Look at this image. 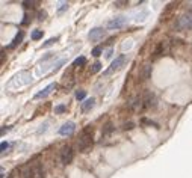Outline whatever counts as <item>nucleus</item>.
Listing matches in <instances>:
<instances>
[{
    "instance_id": "obj_29",
    "label": "nucleus",
    "mask_w": 192,
    "mask_h": 178,
    "mask_svg": "<svg viewBox=\"0 0 192 178\" xmlns=\"http://www.w3.org/2000/svg\"><path fill=\"white\" fill-rule=\"evenodd\" d=\"M27 23H29V15H24V20L21 21V24H23V26H26Z\"/></svg>"
},
{
    "instance_id": "obj_14",
    "label": "nucleus",
    "mask_w": 192,
    "mask_h": 178,
    "mask_svg": "<svg viewBox=\"0 0 192 178\" xmlns=\"http://www.w3.org/2000/svg\"><path fill=\"white\" fill-rule=\"evenodd\" d=\"M151 71H153V69H151V65H144V67H142V74H141L142 79H144V80L150 79V77H151Z\"/></svg>"
},
{
    "instance_id": "obj_12",
    "label": "nucleus",
    "mask_w": 192,
    "mask_h": 178,
    "mask_svg": "<svg viewBox=\"0 0 192 178\" xmlns=\"http://www.w3.org/2000/svg\"><path fill=\"white\" fill-rule=\"evenodd\" d=\"M165 43L163 41H160V43L156 45V48H154V51H153V54H154V58H157V56H162L163 54V51H165Z\"/></svg>"
},
{
    "instance_id": "obj_4",
    "label": "nucleus",
    "mask_w": 192,
    "mask_h": 178,
    "mask_svg": "<svg viewBox=\"0 0 192 178\" xmlns=\"http://www.w3.org/2000/svg\"><path fill=\"white\" fill-rule=\"evenodd\" d=\"M126 60H127V58H126V54H120V56H117L115 58V60L111 64V68L109 69H106L105 71V76H107V74H111V73H114V71H118L120 68L126 64Z\"/></svg>"
},
{
    "instance_id": "obj_18",
    "label": "nucleus",
    "mask_w": 192,
    "mask_h": 178,
    "mask_svg": "<svg viewBox=\"0 0 192 178\" xmlns=\"http://www.w3.org/2000/svg\"><path fill=\"white\" fill-rule=\"evenodd\" d=\"M43 30H34V32H32V39H34V41H38V39H41V38H43Z\"/></svg>"
},
{
    "instance_id": "obj_10",
    "label": "nucleus",
    "mask_w": 192,
    "mask_h": 178,
    "mask_svg": "<svg viewBox=\"0 0 192 178\" xmlns=\"http://www.w3.org/2000/svg\"><path fill=\"white\" fill-rule=\"evenodd\" d=\"M23 38H24V32H23V30H20V32L15 35V38L12 39V43H11V45H9V48H15L18 44H21Z\"/></svg>"
},
{
    "instance_id": "obj_17",
    "label": "nucleus",
    "mask_w": 192,
    "mask_h": 178,
    "mask_svg": "<svg viewBox=\"0 0 192 178\" xmlns=\"http://www.w3.org/2000/svg\"><path fill=\"white\" fill-rule=\"evenodd\" d=\"M64 112H67V106H65V104H59V106L54 107V113H56V115H61Z\"/></svg>"
},
{
    "instance_id": "obj_1",
    "label": "nucleus",
    "mask_w": 192,
    "mask_h": 178,
    "mask_svg": "<svg viewBox=\"0 0 192 178\" xmlns=\"http://www.w3.org/2000/svg\"><path fill=\"white\" fill-rule=\"evenodd\" d=\"M94 145V140H92V133H82V137L79 139L77 142V148L80 153H88L91 151Z\"/></svg>"
},
{
    "instance_id": "obj_25",
    "label": "nucleus",
    "mask_w": 192,
    "mask_h": 178,
    "mask_svg": "<svg viewBox=\"0 0 192 178\" xmlns=\"http://www.w3.org/2000/svg\"><path fill=\"white\" fill-rule=\"evenodd\" d=\"M133 127H135V124H133L132 121H129V122H124V124H122V130H132Z\"/></svg>"
},
{
    "instance_id": "obj_23",
    "label": "nucleus",
    "mask_w": 192,
    "mask_h": 178,
    "mask_svg": "<svg viewBox=\"0 0 192 178\" xmlns=\"http://www.w3.org/2000/svg\"><path fill=\"white\" fill-rule=\"evenodd\" d=\"M36 5V2H23V6L26 9H34Z\"/></svg>"
},
{
    "instance_id": "obj_8",
    "label": "nucleus",
    "mask_w": 192,
    "mask_h": 178,
    "mask_svg": "<svg viewBox=\"0 0 192 178\" xmlns=\"http://www.w3.org/2000/svg\"><path fill=\"white\" fill-rule=\"evenodd\" d=\"M142 101H144V107H145V109H150V107H154V106H156V98H154L153 94H150V92H147L144 95Z\"/></svg>"
},
{
    "instance_id": "obj_15",
    "label": "nucleus",
    "mask_w": 192,
    "mask_h": 178,
    "mask_svg": "<svg viewBox=\"0 0 192 178\" xmlns=\"http://www.w3.org/2000/svg\"><path fill=\"white\" fill-rule=\"evenodd\" d=\"M86 64V58L85 56H80V58H77V59L73 62V65H71V68H76V67H83Z\"/></svg>"
},
{
    "instance_id": "obj_7",
    "label": "nucleus",
    "mask_w": 192,
    "mask_h": 178,
    "mask_svg": "<svg viewBox=\"0 0 192 178\" xmlns=\"http://www.w3.org/2000/svg\"><path fill=\"white\" fill-rule=\"evenodd\" d=\"M76 130V124L74 122H65L61 128H59V135L61 136H70L74 133Z\"/></svg>"
},
{
    "instance_id": "obj_11",
    "label": "nucleus",
    "mask_w": 192,
    "mask_h": 178,
    "mask_svg": "<svg viewBox=\"0 0 192 178\" xmlns=\"http://www.w3.org/2000/svg\"><path fill=\"white\" fill-rule=\"evenodd\" d=\"M94 104H96V100H94V98H88V100H85V101L82 103V110L83 112L91 110V109L94 107Z\"/></svg>"
},
{
    "instance_id": "obj_22",
    "label": "nucleus",
    "mask_w": 192,
    "mask_h": 178,
    "mask_svg": "<svg viewBox=\"0 0 192 178\" xmlns=\"http://www.w3.org/2000/svg\"><path fill=\"white\" fill-rule=\"evenodd\" d=\"M85 97H86V92H85V91H82V89H80V91H76V98H77L79 101H82Z\"/></svg>"
},
{
    "instance_id": "obj_2",
    "label": "nucleus",
    "mask_w": 192,
    "mask_h": 178,
    "mask_svg": "<svg viewBox=\"0 0 192 178\" xmlns=\"http://www.w3.org/2000/svg\"><path fill=\"white\" fill-rule=\"evenodd\" d=\"M174 29L175 30H188V29H192V17L183 15V17L177 18V21L174 23Z\"/></svg>"
},
{
    "instance_id": "obj_30",
    "label": "nucleus",
    "mask_w": 192,
    "mask_h": 178,
    "mask_svg": "<svg viewBox=\"0 0 192 178\" xmlns=\"http://www.w3.org/2000/svg\"><path fill=\"white\" fill-rule=\"evenodd\" d=\"M15 174H17V169H14V170H12V172L9 174V177H8V178H14V177H15Z\"/></svg>"
},
{
    "instance_id": "obj_24",
    "label": "nucleus",
    "mask_w": 192,
    "mask_h": 178,
    "mask_svg": "<svg viewBox=\"0 0 192 178\" xmlns=\"http://www.w3.org/2000/svg\"><path fill=\"white\" fill-rule=\"evenodd\" d=\"M36 17H38V20H39V21H44V20L47 18V12H45V11H39Z\"/></svg>"
},
{
    "instance_id": "obj_28",
    "label": "nucleus",
    "mask_w": 192,
    "mask_h": 178,
    "mask_svg": "<svg viewBox=\"0 0 192 178\" xmlns=\"http://www.w3.org/2000/svg\"><path fill=\"white\" fill-rule=\"evenodd\" d=\"M68 8V5H67V3H61V8L58 9V12H59V14H61L62 11H65V9Z\"/></svg>"
},
{
    "instance_id": "obj_13",
    "label": "nucleus",
    "mask_w": 192,
    "mask_h": 178,
    "mask_svg": "<svg viewBox=\"0 0 192 178\" xmlns=\"http://www.w3.org/2000/svg\"><path fill=\"white\" fill-rule=\"evenodd\" d=\"M115 130V127H114V124L112 122H107L106 125H103V130H101V135L103 136H109L112 131Z\"/></svg>"
},
{
    "instance_id": "obj_3",
    "label": "nucleus",
    "mask_w": 192,
    "mask_h": 178,
    "mask_svg": "<svg viewBox=\"0 0 192 178\" xmlns=\"http://www.w3.org/2000/svg\"><path fill=\"white\" fill-rule=\"evenodd\" d=\"M74 159V150L71 148L70 145L64 146L61 150V163L62 165H70Z\"/></svg>"
},
{
    "instance_id": "obj_19",
    "label": "nucleus",
    "mask_w": 192,
    "mask_h": 178,
    "mask_svg": "<svg viewBox=\"0 0 192 178\" xmlns=\"http://www.w3.org/2000/svg\"><path fill=\"white\" fill-rule=\"evenodd\" d=\"M34 175H35V169H34V168H30V169L24 170V174H23V178H34Z\"/></svg>"
},
{
    "instance_id": "obj_26",
    "label": "nucleus",
    "mask_w": 192,
    "mask_h": 178,
    "mask_svg": "<svg viewBox=\"0 0 192 178\" xmlns=\"http://www.w3.org/2000/svg\"><path fill=\"white\" fill-rule=\"evenodd\" d=\"M56 41H58V38H50V39L47 41V43H44V44H43V47H44V48H45V47H50V45H53V44L56 43Z\"/></svg>"
},
{
    "instance_id": "obj_5",
    "label": "nucleus",
    "mask_w": 192,
    "mask_h": 178,
    "mask_svg": "<svg viewBox=\"0 0 192 178\" xmlns=\"http://www.w3.org/2000/svg\"><path fill=\"white\" fill-rule=\"evenodd\" d=\"M126 23H127V17H124V15H121V17H115L107 23V29H111V30L121 29L122 26H126Z\"/></svg>"
},
{
    "instance_id": "obj_6",
    "label": "nucleus",
    "mask_w": 192,
    "mask_h": 178,
    "mask_svg": "<svg viewBox=\"0 0 192 178\" xmlns=\"http://www.w3.org/2000/svg\"><path fill=\"white\" fill-rule=\"evenodd\" d=\"M105 35H106V32H105V29H103V27H94V29L88 33V38H89L91 41L97 43V41H100Z\"/></svg>"
},
{
    "instance_id": "obj_20",
    "label": "nucleus",
    "mask_w": 192,
    "mask_h": 178,
    "mask_svg": "<svg viewBox=\"0 0 192 178\" xmlns=\"http://www.w3.org/2000/svg\"><path fill=\"white\" fill-rule=\"evenodd\" d=\"M127 5H129V2H126V0H117V2H114L115 8H124Z\"/></svg>"
},
{
    "instance_id": "obj_9",
    "label": "nucleus",
    "mask_w": 192,
    "mask_h": 178,
    "mask_svg": "<svg viewBox=\"0 0 192 178\" xmlns=\"http://www.w3.org/2000/svg\"><path fill=\"white\" fill-rule=\"evenodd\" d=\"M53 89H56V83H52V85L45 86V88H44L43 91H39V92L36 94V95H35V98H36V100H38V98H45V97H47L49 94L52 92Z\"/></svg>"
},
{
    "instance_id": "obj_27",
    "label": "nucleus",
    "mask_w": 192,
    "mask_h": 178,
    "mask_svg": "<svg viewBox=\"0 0 192 178\" xmlns=\"http://www.w3.org/2000/svg\"><path fill=\"white\" fill-rule=\"evenodd\" d=\"M8 148H9V142H5V140H3V142L0 144V151H2V154L5 153Z\"/></svg>"
},
{
    "instance_id": "obj_16",
    "label": "nucleus",
    "mask_w": 192,
    "mask_h": 178,
    "mask_svg": "<svg viewBox=\"0 0 192 178\" xmlns=\"http://www.w3.org/2000/svg\"><path fill=\"white\" fill-rule=\"evenodd\" d=\"M91 67H92L91 68V74H96V73H98V71L101 69V64H100V62H94Z\"/></svg>"
},
{
    "instance_id": "obj_21",
    "label": "nucleus",
    "mask_w": 192,
    "mask_h": 178,
    "mask_svg": "<svg viewBox=\"0 0 192 178\" xmlns=\"http://www.w3.org/2000/svg\"><path fill=\"white\" fill-rule=\"evenodd\" d=\"M101 53H103V48H101V47H94V48H92V51H91V54H92L94 58H98Z\"/></svg>"
}]
</instances>
